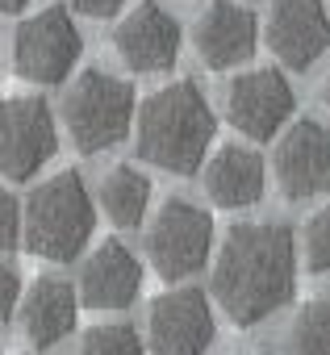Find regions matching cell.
<instances>
[{
    "label": "cell",
    "instance_id": "obj_1",
    "mask_svg": "<svg viewBox=\"0 0 330 355\" xmlns=\"http://www.w3.org/2000/svg\"><path fill=\"white\" fill-rule=\"evenodd\" d=\"M297 288V243L280 222H238L214 259V297L234 326L272 318Z\"/></svg>",
    "mask_w": 330,
    "mask_h": 355
},
{
    "label": "cell",
    "instance_id": "obj_2",
    "mask_svg": "<svg viewBox=\"0 0 330 355\" xmlns=\"http://www.w3.org/2000/svg\"><path fill=\"white\" fill-rule=\"evenodd\" d=\"M214 109L193 80H172L155 88L134 113V150L142 163L172 175H189L205 163L214 142Z\"/></svg>",
    "mask_w": 330,
    "mask_h": 355
},
{
    "label": "cell",
    "instance_id": "obj_3",
    "mask_svg": "<svg viewBox=\"0 0 330 355\" xmlns=\"http://www.w3.org/2000/svg\"><path fill=\"white\" fill-rule=\"evenodd\" d=\"M92 230H96V209H92V197L80 180V171H59L26 197L21 239L30 255L67 263L88 247Z\"/></svg>",
    "mask_w": 330,
    "mask_h": 355
},
{
    "label": "cell",
    "instance_id": "obj_4",
    "mask_svg": "<svg viewBox=\"0 0 330 355\" xmlns=\"http://www.w3.org/2000/svg\"><path fill=\"white\" fill-rule=\"evenodd\" d=\"M134 113H138L134 84L96 67H88L63 101V125L80 155H101L117 146L134 130Z\"/></svg>",
    "mask_w": 330,
    "mask_h": 355
},
{
    "label": "cell",
    "instance_id": "obj_5",
    "mask_svg": "<svg viewBox=\"0 0 330 355\" xmlns=\"http://www.w3.org/2000/svg\"><path fill=\"white\" fill-rule=\"evenodd\" d=\"M214 251V218L184 201V197H172L163 201L155 222L146 226V259L150 268L163 276V280H189L193 272L205 268Z\"/></svg>",
    "mask_w": 330,
    "mask_h": 355
},
{
    "label": "cell",
    "instance_id": "obj_6",
    "mask_svg": "<svg viewBox=\"0 0 330 355\" xmlns=\"http://www.w3.org/2000/svg\"><path fill=\"white\" fill-rule=\"evenodd\" d=\"M80 55H84L80 30L63 5L38 9L13 34V63L17 76H26L30 84H63L80 63Z\"/></svg>",
    "mask_w": 330,
    "mask_h": 355
},
{
    "label": "cell",
    "instance_id": "obj_7",
    "mask_svg": "<svg viewBox=\"0 0 330 355\" xmlns=\"http://www.w3.org/2000/svg\"><path fill=\"white\" fill-rule=\"evenodd\" d=\"M59 150L55 113L42 96H5L0 101V175L30 180Z\"/></svg>",
    "mask_w": 330,
    "mask_h": 355
},
{
    "label": "cell",
    "instance_id": "obj_8",
    "mask_svg": "<svg viewBox=\"0 0 330 355\" xmlns=\"http://www.w3.org/2000/svg\"><path fill=\"white\" fill-rule=\"evenodd\" d=\"M276 184L288 201H309L330 189V125L313 117H297L272 155Z\"/></svg>",
    "mask_w": 330,
    "mask_h": 355
},
{
    "label": "cell",
    "instance_id": "obj_9",
    "mask_svg": "<svg viewBox=\"0 0 330 355\" xmlns=\"http://www.w3.org/2000/svg\"><path fill=\"white\" fill-rule=\"evenodd\" d=\"M226 117L238 134L263 142L293 117V84L280 67H251L226 84Z\"/></svg>",
    "mask_w": 330,
    "mask_h": 355
},
{
    "label": "cell",
    "instance_id": "obj_10",
    "mask_svg": "<svg viewBox=\"0 0 330 355\" xmlns=\"http://www.w3.org/2000/svg\"><path fill=\"white\" fill-rule=\"evenodd\" d=\"M146 334L155 355H205L214 343V309L201 288L159 293L146 313Z\"/></svg>",
    "mask_w": 330,
    "mask_h": 355
},
{
    "label": "cell",
    "instance_id": "obj_11",
    "mask_svg": "<svg viewBox=\"0 0 330 355\" xmlns=\"http://www.w3.org/2000/svg\"><path fill=\"white\" fill-rule=\"evenodd\" d=\"M263 42L284 67L309 71L330 51L326 5L322 0H272L263 17Z\"/></svg>",
    "mask_w": 330,
    "mask_h": 355
},
{
    "label": "cell",
    "instance_id": "obj_12",
    "mask_svg": "<svg viewBox=\"0 0 330 355\" xmlns=\"http://www.w3.org/2000/svg\"><path fill=\"white\" fill-rule=\"evenodd\" d=\"M113 51L134 71H168L180 59V21L155 0H142L117 21Z\"/></svg>",
    "mask_w": 330,
    "mask_h": 355
},
{
    "label": "cell",
    "instance_id": "obj_13",
    "mask_svg": "<svg viewBox=\"0 0 330 355\" xmlns=\"http://www.w3.org/2000/svg\"><path fill=\"white\" fill-rule=\"evenodd\" d=\"M193 46H197L201 63L214 67V71L238 67L259 46V21H255V13L247 5H234V0H209L205 13L193 26Z\"/></svg>",
    "mask_w": 330,
    "mask_h": 355
},
{
    "label": "cell",
    "instance_id": "obj_14",
    "mask_svg": "<svg viewBox=\"0 0 330 355\" xmlns=\"http://www.w3.org/2000/svg\"><path fill=\"white\" fill-rule=\"evenodd\" d=\"M142 288V263L138 255L117 243V239H105L88 259H84V272H80V301L88 309H125Z\"/></svg>",
    "mask_w": 330,
    "mask_h": 355
},
{
    "label": "cell",
    "instance_id": "obj_15",
    "mask_svg": "<svg viewBox=\"0 0 330 355\" xmlns=\"http://www.w3.org/2000/svg\"><path fill=\"white\" fill-rule=\"evenodd\" d=\"M21 330L34 347H55L76 330L80 318V297L63 276H38L21 293Z\"/></svg>",
    "mask_w": 330,
    "mask_h": 355
},
{
    "label": "cell",
    "instance_id": "obj_16",
    "mask_svg": "<svg viewBox=\"0 0 330 355\" xmlns=\"http://www.w3.org/2000/svg\"><path fill=\"white\" fill-rule=\"evenodd\" d=\"M263 184H268V175H263V159L243 146V142H226L209 155L205 163V193L214 205L222 209H247L263 197Z\"/></svg>",
    "mask_w": 330,
    "mask_h": 355
},
{
    "label": "cell",
    "instance_id": "obj_17",
    "mask_svg": "<svg viewBox=\"0 0 330 355\" xmlns=\"http://www.w3.org/2000/svg\"><path fill=\"white\" fill-rule=\"evenodd\" d=\"M146 205H150V180L138 171V167H113L105 180H101V209L109 214V222L117 230H134L142 226L146 218Z\"/></svg>",
    "mask_w": 330,
    "mask_h": 355
},
{
    "label": "cell",
    "instance_id": "obj_18",
    "mask_svg": "<svg viewBox=\"0 0 330 355\" xmlns=\"http://www.w3.org/2000/svg\"><path fill=\"white\" fill-rule=\"evenodd\" d=\"M288 355H330V297H309L288 326Z\"/></svg>",
    "mask_w": 330,
    "mask_h": 355
},
{
    "label": "cell",
    "instance_id": "obj_19",
    "mask_svg": "<svg viewBox=\"0 0 330 355\" xmlns=\"http://www.w3.org/2000/svg\"><path fill=\"white\" fill-rule=\"evenodd\" d=\"M76 355H146V351H142V338H138L134 326L105 322V326H92L80 338V351Z\"/></svg>",
    "mask_w": 330,
    "mask_h": 355
},
{
    "label": "cell",
    "instance_id": "obj_20",
    "mask_svg": "<svg viewBox=\"0 0 330 355\" xmlns=\"http://www.w3.org/2000/svg\"><path fill=\"white\" fill-rule=\"evenodd\" d=\"M301 255L309 272H330V201L313 209L301 226Z\"/></svg>",
    "mask_w": 330,
    "mask_h": 355
},
{
    "label": "cell",
    "instance_id": "obj_21",
    "mask_svg": "<svg viewBox=\"0 0 330 355\" xmlns=\"http://www.w3.org/2000/svg\"><path fill=\"white\" fill-rule=\"evenodd\" d=\"M17 234H21V209H17V201L9 197V189L0 184V251L13 247Z\"/></svg>",
    "mask_w": 330,
    "mask_h": 355
},
{
    "label": "cell",
    "instance_id": "obj_22",
    "mask_svg": "<svg viewBox=\"0 0 330 355\" xmlns=\"http://www.w3.org/2000/svg\"><path fill=\"white\" fill-rule=\"evenodd\" d=\"M21 305V276L0 259V322L13 318V309Z\"/></svg>",
    "mask_w": 330,
    "mask_h": 355
},
{
    "label": "cell",
    "instance_id": "obj_23",
    "mask_svg": "<svg viewBox=\"0 0 330 355\" xmlns=\"http://www.w3.org/2000/svg\"><path fill=\"white\" fill-rule=\"evenodd\" d=\"M76 5V13H84V17H92V21H105V17H113L125 0H71Z\"/></svg>",
    "mask_w": 330,
    "mask_h": 355
},
{
    "label": "cell",
    "instance_id": "obj_24",
    "mask_svg": "<svg viewBox=\"0 0 330 355\" xmlns=\"http://www.w3.org/2000/svg\"><path fill=\"white\" fill-rule=\"evenodd\" d=\"M30 0H0V13H21Z\"/></svg>",
    "mask_w": 330,
    "mask_h": 355
},
{
    "label": "cell",
    "instance_id": "obj_25",
    "mask_svg": "<svg viewBox=\"0 0 330 355\" xmlns=\"http://www.w3.org/2000/svg\"><path fill=\"white\" fill-rule=\"evenodd\" d=\"M322 96H326V105H330V71H326V84H322Z\"/></svg>",
    "mask_w": 330,
    "mask_h": 355
},
{
    "label": "cell",
    "instance_id": "obj_26",
    "mask_svg": "<svg viewBox=\"0 0 330 355\" xmlns=\"http://www.w3.org/2000/svg\"><path fill=\"white\" fill-rule=\"evenodd\" d=\"M255 355H259V351H255Z\"/></svg>",
    "mask_w": 330,
    "mask_h": 355
}]
</instances>
